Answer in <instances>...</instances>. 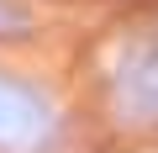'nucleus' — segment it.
<instances>
[{
    "instance_id": "nucleus-1",
    "label": "nucleus",
    "mask_w": 158,
    "mask_h": 153,
    "mask_svg": "<svg viewBox=\"0 0 158 153\" xmlns=\"http://www.w3.org/2000/svg\"><path fill=\"white\" fill-rule=\"evenodd\" d=\"M42 127H48L42 100H37L32 90H21V85H6V79H0V142L16 148V142L37 137Z\"/></svg>"
}]
</instances>
